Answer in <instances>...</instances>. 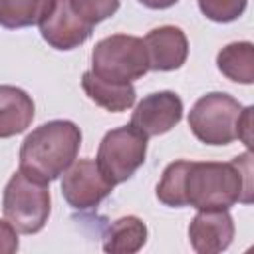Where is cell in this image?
<instances>
[{"instance_id":"cell-1","label":"cell","mask_w":254,"mask_h":254,"mask_svg":"<svg viewBox=\"0 0 254 254\" xmlns=\"http://www.w3.org/2000/svg\"><path fill=\"white\" fill-rule=\"evenodd\" d=\"M185 206L198 210H228L236 202H252V155L250 151L230 163H192L183 179Z\"/></svg>"},{"instance_id":"cell-2","label":"cell","mask_w":254,"mask_h":254,"mask_svg":"<svg viewBox=\"0 0 254 254\" xmlns=\"http://www.w3.org/2000/svg\"><path fill=\"white\" fill-rule=\"evenodd\" d=\"M81 145V131L75 123L56 119L34 129L20 149V171L48 183L64 175L75 161Z\"/></svg>"},{"instance_id":"cell-3","label":"cell","mask_w":254,"mask_h":254,"mask_svg":"<svg viewBox=\"0 0 254 254\" xmlns=\"http://www.w3.org/2000/svg\"><path fill=\"white\" fill-rule=\"evenodd\" d=\"M91 65L97 77L113 83H131L149 71L143 40L127 34L99 40L91 54Z\"/></svg>"},{"instance_id":"cell-4","label":"cell","mask_w":254,"mask_h":254,"mask_svg":"<svg viewBox=\"0 0 254 254\" xmlns=\"http://www.w3.org/2000/svg\"><path fill=\"white\" fill-rule=\"evenodd\" d=\"M2 208L6 220L22 234H34L44 228L50 216V189L48 183L36 181L18 171L4 189Z\"/></svg>"},{"instance_id":"cell-5","label":"cell","mask_w":254,"mask_h":254,"mask_svg":"<svg viewBox=\"0 0 254 254\" xmlns=\"http://www.w3.org/2000/svg\"><path fill=\"white\" fill-rule=\"evenodd\" d=\"M242 105L228 93H206L190 109L189 127L206 145H228L238 139V117Z\"/></svg>"},{"instance_id":"cell-6","label":"cell","mask_w":254,"mask_h":254,"mask_svg":"<svg viewBox=\"0 0 254 254\" xmlns=\"http://www.w3.org/2000/svg\"><path fill=\"white\" fill-rule=\"evenodd\" d=\"M145 155L147 137L135 127L125 125L105 133L99 143L95 163L111 185H119L145 163Z\"/></svg>"},{"instance_id":"cell-7","label":"cell","mask_w":254,"mask_h":254,"mask_svg":"<svg viewBox=\"0 0 254 254\" xmlns=\"http://www.w3.org/2000/svg\"><path fill=\"white\" fill-rule=\"evenodd\" d=\"M113 185L101 175L95 161L81 159L73 161L62 179V194L69 206L77 210H87L97 206L109 192Z\"/></svg>"},{"instance_id":"cell-8","label":"cell","mask_w":254,"mask_h":254,"mask_svg":"<svg viewBox=\"0 0 254 254\" xmlns=\"http://www.w3.org/2000/svg\"><path fill=\"white\" fill-rule=\"evenodd\" d=\"M93 26L85 22L69 4V0H56L52 12L42 20L40 34L56 50H73L91 36Z\"/></svg>"},{"instance_id":"cell-9","label":"cell","mask_w":254,"mask_h":254,"mask_svg":"<svg viewBox=\"0 0 254 254\" xmlns=\"http://www.w3.org/2000/svg\"><path fill=\"white\" fill-rule=\"evenodd\" d=\"M183 117V101L173 91H159L147 95L133 111L131 127L141 131L147 139L171 131Z\"/></svg>"},{"instance_id":"cell-10","label":"cell","mask_w":254,"mask_h":254,"mask_svg":"<svg viewBox=\"0 0 254 254\" xmlns=\"http://www.w3.org/2000/svg\"><path fill=\"white\" fill-rule=\"evenodd\" d=\"M145 52L149 69L157 71H171L179 69L189 54V42L181 28L175 26H161L151 30L145 40Z\"/></svg>"},{"instance_id":"cell-11","label":"cell","mask_w":254,"mask_h":254,"mask_svg":"<svg viewBox=\"0 0 254 254\" xmlns=\"http://www.w3.org/2000/svg\"><path fill=\"white\" fill-rule=\"evenodd\" d=\"M189 238L200 254L222 252L234 238L232 216L226 210H200L189 226Z\"/></svg>"},{"instance_id":"cell-12","label":"cell","mask_w":254,"mask_h":254,"mask_svg":"<svg viewBox=\"0 0 254 254\" xmlns=\"http://www.w3.org/2000/svg\"><path fill=\"white\" fill-rule=\"evenodd\" d=\"M32 119H34L32 97L14 85H0V139L14 137L26 131Z\"/></svg>"},{"instance_id":"cell-13","label":"cell","mask_w":254,"mask_h":254,"mask_svg":"<svg viewBox=\"0 0 254 254\" xmlns=\"http://www.w3.org/2000/svg\"><path fill=\"white\" fill-rule=\"evenodd\" d=\"M85 95L107 111H125L135 103V87L131 83H113L97 77L93 71H85L81 77Z\"/></svg>"},{"instance_id":"cell-14","label":"cell","mask_w":254,"mask_h":254,"mask_svg":"<svg viewBox=\"0 0 254 254\" xmlns=\"http://www.w3.org/2000/svg\"><path fill=\"white\" fill-rule=\"evenodd\" d=\"M147 240V226L137 216H123L115 220L105 236H103V250L111 254H131L143 248Z\"/></svg>"},{"instance_id":"cell-15","label":"cell","mask_w":254,"mask_h":254,"mask_svg":"<svg viewBox=\"0 0 254 254\" xmlns=\"http://www.w3.org/2000/svg\"><path fill=\"white\" fill-rule=\"evenodd\" d=\"M218 69L236 83L254 81V48L250 42H234L222 48L216 56Z\"/></svg>"},{"instance_id":"cell-16","label":"cell","mask_w":254,"mask_h":254,"mask_svg":"<svg viewBox=\"0 0 254 254\" xmlns=\"http://www.w3.org/2000/svg\"><path fill=\"white\" fill-rule=\"evenodd\" d=\"M56 0H0V26L26 28L42 24Z\"/></svg>"},{"instance_id":"cell-17","label":"cell","mask_w":254,"mask_h":254,"mask_svg":"<svg viewBox=\"0 0 254 254\" xmlns=\"http://www.w3.org/2000/svg\"><path fill=\"white\" fill-rule=\"evenodd\" d=\"M189 167V161H175L163 171V179L157 185V198L167 206H185L183 196V179L185 171Z\"/></svg>"},{"instance_id":"cell-18","label":"cell","mask_w":254,"mask_h":254,"mask_svg":"<svg viewBox=\"0 0 254 254\" xmlns=\"http://www.w3.org/2000/svg\"><path fill=\"white\" fill-rule=\"evenodd\" d=\"M69 4L91 26L107 20L119 8V0H69Z\"/></svg>"},{"instance_id":"cell-19","label":"cell","mask_w":254,"mask_h":254,"mask_svg":"<svg viewBox=\"0 0 254 254\" xmlns=\"http://www.w3.org/2000/svg\"><path fill=\"white\" fill-rule=\"evenodd\" d=\"M200 12L214 22H232L242 16L246 0H198Z\"/></svg>"},{"instance_id":"cell-20","label":"cell","mask_w":254,"mask_h":254,"mask_svg":"<svg viewBox=\"0 0 254 254\" xmlns=\"http://www.w3.org/2000/svg\"><path fill=\"white\" fill-rule=\"evenodd\" d=\"M18 250V234L10 222L0 220V254H12Z\"/></svg>"},{"instance_id":"cell-21","label":"cell","mask_w":254,"mask_h":254,"mask_svg":"<svg viewBox=\"0 0 254 254\" xmlns=\"http://www.w3.org/2000/svg\"><path fill=\"white\" fill-rule=\"evenodd\" d=\"M238 139L250 149L252 145V107L242 109L240 117H238Z\"/></svg>"},{"instance_id":"cell-22","label":"cell","mask_w":254,"mask_h":254,"mask_svg":"<svg viewBox=\"0 0 254 254\" xmlns=\"http://www.w3.org/2000/svg\"><path fill=\"white\" fill-rule=\"evenodd\" d=\"M139 2L151 10H165V8H171L173 4H177L179 0H139Z\"/></svg>"}]
</instances>
